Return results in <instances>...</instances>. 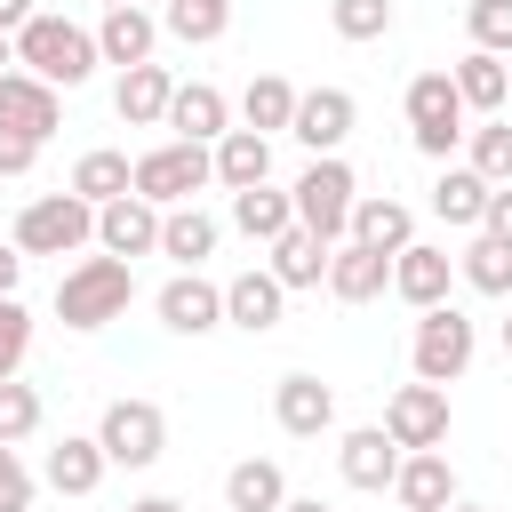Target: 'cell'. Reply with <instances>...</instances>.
Here are the masks:
<instances>
[{"label": "cell", "instance_id": "obj_45", "mask_svg": "<svg viewBox=\"0 0 512 512\" xmlns=\"http://www.w3.org/2000/svg\"><path fill=\"white\" fill-rule=\"evenodd\" d=\"M32 16H40V0H0V32H8V40H16Z\"/></svg>", "mask_w": 512, "mask_h": 512}, {"label": "cell", "instance_id": "obj_41", "mask_svg": "<svg viewBox=\"0 0 512 512\" xmlns=\"http://www.w3.org/2000/svg\"><path fill=\"white\" fill-rule=\"evenodd\" d=\"M0 512H32V472L16 448H0Z\"/></svg>", "mask_w": 512, "mask_h": 512}, {"label": "cell", "instance_id": "obj_46", "mask_svg": "<svg viewBox=\"0 0 512 512\" xmlns=\"http://www.w3.org/2000/svg\"><path fill=\"white\" fill-rule=\"evenodd\" d=\"M128 512H184V504H176V496H136Z\"/></svg>", "mask_w": 512, "mask_h": 512}, {"label": "cell", "instance_id": "obj_15", "mask_svg": "<svg viewBox=\"0 0 512 512\" xmlns=\"http://www.w3.org/2000/svg\"><path fill=\"white\" fill-rule=\"evenodd\" d=\"M0 128H8V136H32V144H48V136L64 128V104H56V88H48V80H32V72H0Z\"/></svg>", "mask_w": 512, "mask_h": 512}, {"label": "cell", "instance_id": "obj_3", "mask_svg": "<svg viewBox=\"0 0 512 512\" xmlns=\"http://www.w3.org/2000/svg\"><path fill=\"white\" fill-rule=\"evenodd\" d=\"M88 240H96V208H88L72 184L16 208V248H24V256H72V248H88Z\"/></svg>", "mask_w": 512, "mask_h": 512}, {"label": "cell", "instance_id": "obj_14", "mask_svg": "<svg viewBox=\"0 0 512 512\" xmlns=\"http://www.w3.org/2000/svg\"><path fill=\"white\" fill-rule=\"evenodd\" d=\"M152 312H160L168 336H208V328H224V288L200 280V272H176V280L152 296Z\"/></svg>", "mask_w": 512, "mask_h": 512}, {"label": "cell", "instance_id": "obj_9", "mask_svg": "<svg viewBox=\"0 0 512 512\" xmlns=\"http://www.w3.org/2000/svg\"><path fill=\"white\" fill-rule=\"evenodd\" d=\"M448 288H456V256H448V248L408 240V248L392 256V296H400L408 312H440V304H448Z\"/></svg>", "mask_w": 512, "mask_h": 512}, {"label": "cell", "instance_id": "obj_27", "mask_svg": "<svg viewBox=\"0 0 512 512\" xmlns=\"http://www.w3.org/2000/svg\"><path fill=\"white\" fill-rule=\"evenodd\" d=\"M288 504V472L272 456H240L224 472V512H280Z\"/></svg>", "mask_w": 512, "mask_h": 512}, {"label": "cell", "instance_id": "obj_47", "mask_svg": "<svg viewBox=\"0 0 512 512\" xmlns=\"http://www.w3.org/2000/svg\"><path fill=\"white\" fill-rule=\"evenodd\" d=\"M280 512H336V504H320V496H288Z\"/></svg>", "mask_w": 512, "mask_h": 512}, {"label": "cell", "instance_id": "obj_18", "mask_svg": "<svg viewBox=\"0 0 512 512\" xmlns=\"http://www.w3.org/2000/svg\"><path fill=\"white\" fill-rule=\"evenodd\" d=\"M288 312V288L272 272H232L224 280V328H248V336H272Z\"/></svg>", "mask_w": 512, "mask_h": 512}, {"label": "cell", "instance_id": "obj_32", "mask_svg": "<svg viewBox=\"0 0 512 512\" xmlns=\"http://www.w3.org/2000/svg\"><path fill=\"white\" fill-rule=\"evenodd\" d=\"M72 192H80L88 208H112V200L136 192V160H128V152H80V160H72Z\"/></svg>", "mask_w": 512, "mask_h": 512}, {"label": "cell", "instance_id": "obj_26", "mask_svg": "<svg viewBox=\"0 0 512 512\" xmlns=\"http://www.w3.org/2000/svg\"><path fill=\"white\" fill-rule=\"evenodd\" d=\"M216 184H224V192H256V184H272V136H256V128L216 136Z\"/></svg>", "mask_w": 512, "mask_h": 512}, {"label": "cell", "instance_id": "obj_24", "mask_svg": "<svg viewBox=\"0 0 512 512\" xmlns=\"http://www.w3.org/2000/svg\"><path fill=\"white\" fill-rule=\"evenodd\" d=\"M96 48H104V64L136 72V64H152V48H160V16H144L136 0H128V8H104V24H96Z\"/></svg>", "mask_w": 512, "mask_h": 512}, {"label": "cell", "instance_id": "obj_13", "mask_svg": "<svg viewBox=\"0 0 512 512\" xmlns=\"http://www.w3.org/2000/svg\"><path fill=\"white\" fill-rule=\"evenodd\" d=\"M352 120H360L352 88H304V96H296V128H288V136H296L312 160H328V152L352 136Z\"/></svg>", "mask_w": 512, "mask_h": 512}, {"label": "cell", "instance_id": "obj_17", "mask_svg": "<svg viewBox=\"0 0 512 512\" xmlns=\"http://www.w3.org/2000/svg\"><path fill=\"white\" fill-rule=\"evenodd\" d=\"M104 472H112V456H104L96 432H64V440L48 448V464H40V480H48L56 496H96Z\"/></svg>", "mask_w": 512, "mask_h": 512}, {"label": "cell", "instance_id": "obj_30", "mask_svg": "<svg viewBox=\"0 0 512 512\" xmlns=\"http://www.w3.org/2000/svg\"><path fill=\"white\" fill-rule=\"evenodd\" d=\"M232 232H248V240H280V232H296V192H280V184H256V192H232Z\"/></svg>", "mask_w": 512, "mask_h": 512}, {"label": "cell", "instance_id": "obj_39", "mask_svg": "<svg viewBox=\"0 0 512 512\" xmlns=\"http://www.w3.org/2000/svg\"><path fill=\"white\" fill-rule=\"evenodd\" d=\"M464 32H472V48L512 56V0H472L464 8Z\"/></svg>", "mask_w": 512, "mask_h": 512}, {"label": "cell", "instance_id": "obj_4", "mask_svg": "<svg viewBox=\"0 0 512 512\" xmlns=\"http://www.w3.org/2000/svg\"><path fill=\"white\" fill-rule=\"evenodd\" d=\"M200 184H216V144H152V152H136V200H152V208H184Z\"/></svg>", "mask_w": 512, "mask_h": 512}, {"label": "cell", "instance_id": "obj_38", "mask_svg": "<svg viewBox=\"0 0 512 512\" xmlns=\"http://www.w3.org/2000/svg\"><path fill=\"white\" fill-rule=\"evenodd\" d=\"M40 416H48V408H40V392L8 376V384H0V448H16V440H32V432H40Z\"/></svg>", "mask_w": 512, "mask_h": 512}, {"label": "cell", "instance_id": "obj_31", "mask_svg": "<svg viewBox=\"0 0 512 512\" xmlns=\"http://www.w3.org/2000/svg\"><path fill=\"white\" fill-rule=\"evenodd\" d=\"M328 256H336V248H328L320 232H304V224H296V232H280V240H272V264H264V272H272L280 288H320V280H328Z\"/></svg>", "mask_w": 512, "mask_h": 512}, {"label": "cell", "instance_id": "obj_28", "mask_svg": "<svg viewBox=\"0 0 512 512\" xmlns=\"http://www.w3.org/2000/svg\"><path fill=\"white\" fill-rule=\"evenodd\" d=\"M448 80H456L464 112H480V120H496V112H504V96H512V64H504V56H488V48H472Z\"/></svg>", "mask_w": 512, "mask_h": 512}, {"label": "cell", "instance_id": "obj_21", "mask_svg": "<svg viewBox=\"0 0 512 512\" xmlns=\"http://www.w3.org/2000/svg\"><path fill=\"white\" fill-rule=\"evenodd\" d=\"M344 240H360V248H376V256H400L408 240H416V208L408 200H392V192H360V208H352V232Z\"/></svg>", "mask_w": 512, "mask_h": 512}, {"label": "cell", "instance_id": "obj_44", "mask_svg": "<svg viewBox=\"0 0 512 512\" xmlns=\"http://www.w3.org/2000/svg\"><path fill=\"white\" fill-rule=\"evenodd\" d=\"M16 280H24V248H16V240H8V248H0V304H8V296H16Z\"/></svg>", "mask_w": 512, "mask_h": 512}, {"label": "cell", "instance_id": "obj_5", "mask_svg": "<svg viewBox=\"0 0 512 512\" xmlns=\"http://www.w3.org/2000/svg\"><path fill=\"white\" fill-rule=\"evenodd\" d=\"M288 192H296V224H304V232H320L328 248L352 232V208H360V176H352L336 152H328V160H312V168H304Z\"/></svg>", "mask_w": 512, "mask_h": 512}, {"label": "cell", "instance_id": "obj_33", "mask_svg": "<svg viewBox=\"0 0 512 512\" xmlns=\"http://www.w3.org/2000/svg\"><path fill=\"white\" fill-rule=\"evenodd\" d=\"M296 96H304V88H288L280 72H256L248 96H240V120H248L256 136H288V128H296Z\"/></svg>", "mask_w": 512, "mask_h": 512}, {"label": "cell", "instance_id": "obj_19", "mask_svg": "<svg viewBox=\"0 0 512 512\" xmlns=\"http://www.w3.org/2000/svg\"><path fill=\"white\" fill-rule=\"evenodd\" d=\"M168 104H176V72H168V64H136V72H120V88H112V112H120L128 128H168Z\"/></svg>", "mask_w": 512, "mask_h": 512}, {"label": "cell", "instance_id": "obj_2", "mask_svg": "<svg viewBox=\"0 0 512 512\" xmlns=\"http://www.w3.org/2000/svg\"><path fill=\"white\" fill-rule=\"evenodd\" d=\"M136 304V264H120V256H80V264H64V280H56V320L64 328H104V320H120Z\"/></svg>", "mask_w": 512, "mask_h": 512}, {"label": "cell", "instance_id": "obj_25", "mask_svg": "<svg viewBox=\"0 0 512 512\" xmlns=\"http://www.w3.org/2000/svg\"><path fill=\"white\" fill-rule=\"evenodd\" d=\"M392 496H400L408 512H448V504H456V472H448V456H440V448H416V456H400V480H392Z\"/></svg>", "mask_w": 512, "mask_h": 512}, {"label": "cell", "instance_id": "obj_50", "mask_svg": "<svg viewBox=\"0 0 512 512\" xmlns=\"http://www.w3.org/2000/svg\"><path fill=\"white\" fill-rule=\"evenodd\" d=\"M504 352H512V320H504Z\"/></svg>", "mask_w": 512, "mask_h": 512}, {"label": "cell", "instance_id": "obj_20", "mask_svg": "<svg viewBox=\"0 0 512 512\" xmlns=\"http://www.w3.org/2000/svg\"><path fill=\"white\" fill-rule=\"evenodd\" d=\"M168 128H176V144H216V136H232V104H224V88H208V80H176Z\"/></svg>", "mask_w": 512, "mask_h": 512}, {"label": "cell", "instance_id": "obj_23", "mask_svg": "<svg viewBox=\"0 0 512 512\" xmlns=\"http://www.w3.org/2000/svg\"><path fill=\"white\" fill-rule=\"evenodd\" d=\"M392 288V256H376V248H360V240H336V256H328V296L336 304H376Z\"/></svg>", "mask_w": 512, "mask_h": 512}, {"label": "cell", "instance_id": "obj_40", "mask_svg": "<svg viewBox=\"0 0 512 512\" xmlns=\"http://www.w3.org/2000/svg\"><path fill=\"white\" fill-rule=\"evenodd\" d=\"M24 352H32V312L8 296V304H0V384L24 368Z\"/></svg>", "mask_w": 512, "mask_h": 512}, {"label": "cell", "instance_id": "obj_42", "mask_svg": "<svg viewBox=\"0 0 512 512\" xmlns=\"http://www.w3.org/2000/svg\"><path fill=\"white\" fill-rule=\"evenodd\" d=\"M32 160H40V144H32V136H8V128H0V176H32Z\"/></svg>", "mask_w": 512, "mask_h": 512}, {"label": "cell", "instance_id": "obj_48", "mask_svg": "<svg viewBox=\"0 0 512 512\" xmlns=\"http://www.w3.org/2000/svg\"><path fill=\"white\" fill-rule=\"evenodd\" d=\"M0 72H16V40L8 32H0Z\"/></svg>", "mask_w": 512, "mask_h": 512}, {"label": "cell", "instance_id": "obj_7", "mask_svg": "<svg viewBox=\"0 0 512 512\" xmlns=\"http://www.w3.org/2000/svg\"><path fill=\"white\" fill-rule=\"evenodd\" d=\"M464 120H472V112H464V96H456L448 72H416V80H408V136H416L424 160H448V152L472 136Z\"/></svg>", "mask_w": 512, "mask_h": 512}, {"label": "cell", "instance_id": "obj_29", "mask_svg": "<svg viewBox=\"0 0 512 512\" xmlns=\"http://www.w3.org/2000/svg\"><path fill=\"white\" fill-rule=\"evenodd\" d=\"M488 176H472V168H440V184H432V216L448 224V232H480V216H488Z\"/></svg>", "mask_w": 512, "mask_h": 512}, {"label": "cell", "instance_id": "obj_34", "mask_svg": "<svg viewBox=\"0 0 512 512\" xmlns=\"http://www.w3.org/2000/svg\"><path fill=\"white\" fill-rule=\"evenodd\" d=\"M160 32L184 48H208L232 32V0H160Z\"/></svg>", "mask_w": 512, "mask_h": 512}, {"label": "cell", "instance_id": "obj_51", "mask_svg": "<svg viewBox=\"0 0 512 512\" xmlns=\"http://www.w3.org/2000/svg\"><path fill=\"white\" fill-rule=\"evenodd\" d=\"M104 8H128V0H104Z\"/></svg>", "mask_w": 512, "mask_h": 512}, {"label": "cell", "instance_id": "obj_35", "mask_svg": "<svg viewBox=\"0 0 512 512\" xmlns=\"http://www.w3.org/2000/svg\"><path fill=\"white\" fill-rule=\"evenodd\" d=\"M456 280H464L472 296H512V248L488 240V232H472V248L456 256Z\"/></svg>", "mask_w": 512, "mask_h": 512}, {"label": "cell", "instance_id": "obj_1", "mask_svg": "<svg viewBox=\"0 0 512 512\" xmlns=\"http://www.w3.org/2000/svg\"><path fill=\"white\" fill-rule=\"evenodd\" d=\"M96 64H104L96 32H88V24H72V16H56V8H40V16L16 32V72L48 80V88H88V80H96Z\"/></svg>", "mask_w": 512, "mask_h": 512}, {"label": "cell", "instance_id": "obj_10", "mask_svg": "<svg viewBox=\"0 0 512 512\" xmlns=\"http://www.w3.org/2000/svg\"><path fill=\"white\" fill-rule=\"evenodd\" d=\"M384 432L416 456V448H440L448 440V384H400L384 400Z\"/></svg>", "mask_w": 512, "mask_h": 512}, {"label": "cell", "instance_id": "obj_43", "mask_svg": "<svg viewBox=\"0 0 512 512\" xmlns=\"http://www.w3.org/2000/svg\"><path fill=\"white\" fill-rule=\"evenodd\" d=\"M480 232L512 248V184H496V192H488V216H480Z\"/></svg>", "mask_w": 512, "mask_h": 512}, {"label": "cell", "instance_id": "obj_16", "mask_svg": "<svg viewBox=\"0 0 512 512\" xmlns=\"http://www.w3.org/2000/svg\"><path fill=\"white\" fill-rule=\"evenodd\" d=\"M96 248L104 256H120V264H136V256H160V208L152 200H112V208H96Z\"/></svg>", "mask_w": 512, "mask_h": 512}, {"label": "cell", "instance_id": "obj_49", "mask_svg": "<svg viewBox=\"0 0 512 512\" xmlns=\"http://www.w3.org/2000/svg\"><path fill=\"white\" fill-rule=\"evenodd\" d=\"M448 512H488V504H464V496H456V504H448Z\"/></svg>", "mask_w": 512, "mask_h": 512}, {"label": "cell", "instance_id": "obj_37", "mask_svg": "<svg viewBox=\"0 0 512 512\" xmlns=\"http://www.w3.org/2000/svg\"><path fill=\"white\" fill-rule=\"evenodd\" d=\"M472 176H488V184H512V120H480L472 128V160H464Z\"/></svg>", "mask_w": 512, "mask_h": 512}, {"label": "cell", "instance_id": "obj_11", "mask_svg": "<svg viewBox=\"0 0 512 512\" xmlns=\"http://www.w3.org/2000/svg\"><path fill=\"white\" fill-rule=\"evenodd\" d=\"M272 416H280L288 440H320V432L336 424V384H320L312 368H288V376L272 384Z\"/></svg>", "mask_w": 512, "mask_h": 512}, {"label": "cell", "instance_id": "obj_6", "mask_svg": "<svg viewBox=\"0 0 512 512\" xmlns=\"http://www.w3.org/2000/svg\"><path fill=\"white\" fill-rule=\"evenodd\" d=\"M472 352H480V328H472L456 304L416 312V336H408V368H416V384H456V376L472 368Z\"/></svg>", "mask_w": 512, "mask_h": 512}, {"label": "cell", "instance_id": "obj_22", "mask_svg": "<svg viewBox=\"0 0 512 512\" xmlns=\"http://www.w3.org/2000/svg\"><path fill=\"white\" fill-rule=\"evenodd\" d=\"M216 240H224V224H216L200 200L160 208V256H176V272H200V264L216 256Z\"/></svg>", "mask_w": 512, "mask_h": 512}, {"label": "cell", "instance_id": "obj_8", "mask_svg": "<svg viewBox=\"0 0 512 512\" xmlns=\"http://www.w3.org/2000/svg\"><path fill=\"white\" fill-rule=\"evenodd\" d=\"M96 440H104L112 464L144 472V464H160V448H168V416H160L152 400H112V408L96 416Z\"/></svg>", "mask_w": 512, "mask_h": 512}, {"label": "cell", "instance_id": "obj_12", "mask_svg": "<svg viewBox=\"0 0 512 512\" xmlns=\"http://www.w3.org/2000/svg\"><path fill=\"white\" fill-rule=\"evenodd\" d=\"M400 440L384 432V424H360V432H344L336 440V472H344V488H368V496H384L392 480H400Z\"/></svg>", "mask_w": 512, "mask_h": 512}, {"label": "cell", "instance_id": "obj_36", "mask_svg": "<svg viewBox=\"0 0 512 512\" xmlns=\"http://www.w3.org/2000/svg\"><path fill=\"white\" fill-rule=\"evenodd\" d=\"M328 24H336V40L368 48V40H384V32H392V0H336V8H328Z\"/></svg>", "mask_w": 512, "mask_h": 512}]
</instances>
